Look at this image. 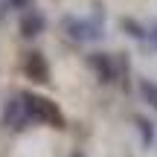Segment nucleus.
<instances>
[{
  "label": "nucleus",
  "instance_id": "obj_1",
  "mask_svg": "<svg viewBox=\"0 0 157 157\" xmlns=\"http://www.w3.org/2000/svg\"><path fill=\"white\" fill-rule=\"evenodd\" d=\"M21 96H23V102H26V111H29V117H32V122L50 125V128H64V113L52 99H47V96H41V93H32V90H23Z\"/></svg>",
  "mask_w": 157,
  "mask_h": 157
},
{
  "label": "nucleus",
  "instance_id": "obj_2",
  "mask_svg": "<svg viewBox=\"0 0 157 157\" xmlns=\"http://www.w3.org/2000/svg\"><path fill=\"white\" fill-rule=\"evenodd\" d=\"M0 122H3V128H9V131H26L29 125H32V117H29L26 102H23L21 93L12 96V99L3 105V117H0Z\"/></svg>",
  "mask_w": 157,
  "mask_h": 157
},
{
  "label": "nucleus",
  "instance_id": "obj_3",
  "mask_svg": "<svg viewBox=\"0 0 157 157\" xmlns=\"http://www.w3.org/2000/svg\"><path fill=\"white\" fill-rule=\"evenodd\" d=\"M61 29H64V35H67L70 41H78V44H84V41H96L99 38V23H93V21H84V17H64V23H61Z\"/></svg>",
  "mask_w": 157,
  "mask_h": 157
},
{
  "label": "nucleus",
  "instance_id": "obj_4",
  "mask_svg": "<svg viewBox=\"0 0 157 157\" xmlns=\"http://www.w3.org/2000/svg\"><path fill=\"white\" fill-rule=\"evenodd\" d=\"M23 76H26L29 82H35V84H47L50 82V64H47L44 52L32 50V52L23 56Z\"/></svg>",
  "mask_w": 157,
  "mask_h": 157
},
{
  "label": "nucleus",
  "instance_id": "obj_5",
  "mask_svg": "<svg viewBox=\"0 0 157 157\" xmlns=\"http://www.w3.org/2000/svg\"><path fill=\"white\" fill-rule=\"evenodd\" d=\"M17 26H21V35H23V38H38V35L47 29V21H44V15H41L35 6H29V9L21 12Z\"/></svg>",
  "mask_w": 157,
  "mask_h": 157
},
{
  "label": "nucleus",
  "instance_id": "obj_6",
  "mask_svg": "<svg viewBox=\"0 0 157 157\" xmlns=\"http://www.w3.org/2000/svg\"><path fill=\"white\" fill-rule=\"evenodd\" d=\"M87 64L96 70L99 82H113V78H117V58L108 56V52H93V56L87 58Z\"/></svg>",
  "mask_w": 157,
  "mask_h": 157
},
{
  "label": "nucleus",
  "instance_id": "obj_7",
  "mask_svg": "<svg viewBox=\"0 0 157 157\" xmlns=\"http://www.w3.org/2000/svg\"><path fill=\"white\" fill-rule=\"evenodd\" d=\"M140 93H143V99H146V105L157 108V84H151L148 78H143L140 82Z\"/></svg>",
  "mask_w": 157,
  "mask_h": 157
},
{
  "label": "nucleus",
  "instance_id": "obj_8",
  "mask_svg": "<svg viewBox=\"0 0 157 157\" xmlns=\"http://www.w3.org/2000/svg\"><path fill=\"white\" fill-rule=\"evenodd\" d=\"M122 26L128 29V35H134V38H146V32L140 29V23H134V21H125Z\"/></svg>",
  "mask_w": 157,
  "mask_h": 157
},
{
  "label": "nucleus",
  "instance_id": "obj_9",
  "mask_svg": "<svg viewBox=\"0 0 157 157\" xmlns=\"http://www.w3.org/2000/svg\"><path fill=\"white\" fill-rule=\"evenodd\" d=\"M137 128H140L143 140H146V146H148V143H151V128H148V122L146 119H137Z\"/></svg>",
  "mask_w": 157,
  "mask_h": 157
},
{
  "label": "nucleus",
  "instance_id": "obj_10",
  "mask_svg": "<svg viewBox=\"0 0 157 157\" xmlns=\"http://www.w3.org/2000/svg\"><path fill=\"white\" fill-rule=\"evenodd\" d=\"M6 3H9L12 9H17V12H23V9H29V6H32V0H6Z\"/></svg>",
  "mask_w": 157,
  "mask_h": 157
}]
</instances>
